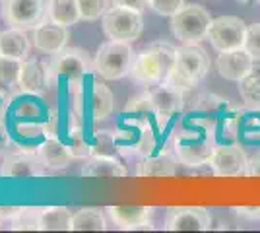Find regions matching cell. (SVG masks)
I'll return each instance as SVG.
<instances>
[{"label": "cell", "instance_id": "9", "mask_svg": "<svg viewBox=\"0 0 260 233\" xmlns=\"http://www.w3.org/2000/svg\"><path fill=\"white\" fill-rule=\"evenodd\" d=\"M47 4L43 0H2V18L10 27L33 29L43 20Z\"/></svg>", "mask_w": 260, "mask_h": 233}, {"label": "cell", "instance_id": "16", "mask_svg": "<svg viewBox=\"0 0 260 233\" xmlns=\"http://www.w3.org/2000/svg\"><path fill=\"white\" fill-rule=\"evenodd\" d=\"M87 99H89L87 105H84L82 113L78 115V117H82V119H86V111H87V117H91L93 122L105 121V119L111 117V113L115 109L113 91H111L103 82H99L98 78H93L91 84H89Z\"/></svg>", "mask_w": 260, "mask_h": 233}, {"label": "cell", "instance_id": "1", "mask_svg": "<svg viewBox=\"0 0 260 233\" xmlns=\"http://www.w3.org/2000/svg\"><path fill=\"white\" fill-rule=\"evenodd\" d=\"M217 146L216 119L210 117H190L173 134V154L179 163L186 167H198L210 163V157Z\"/></svg>", "mask_w": 260, "mask_h": 233}, {"label": "cell", "instance_id": "30", "mask_svg": "<svg viewBox=\"0 0 260 233\" xmlns=\"http://www.w3.org/2000/svg\"><path fill=\"white\" fill-rule=\"evenodd\" d=\"M68 148L74 157H80V159H86L91 155V144L86 140V134H84V128L76 124L70 128L68 132Z\"/></svg>", "mask_w": 260, "mask_h": 233}, {"label": "cell", "instance_id": "27", "mask_svg": "<svg viewBox=\"0 0 260 233\" xmlns=\"http://www.w3.org/2000/svg\"><path fill=\"white\" fill-rule=\"evenodd\" d=\"M237 84L243 103L254 111H260V70H252Z\"/></svg>", "mask_w": 260, "mask_h": 233}, {"label": "cell", "instance_id": "12", "mask_svg": "<svg viewBox=\"0 0 260 233\" xmlns=\"http://www.w3.org/2000/svg\"><path fill=\"white\" fill-rule=\"evenodd\" d=\"M148 93H150L153 113H155L157 121L167 122L171 117H175L177 113L183 111L186 93L181 91V89L173 88L169 82H161V84L150 86V88H148Z\"/></svg>", "mask_w": 260, "mask_h": 233}, {"label": "cell", "instance_id": "38", "mask_svg": "<svg viewBox=\"0 0 260 233\" xmlns=\"http://www.w3.org/2000/svg\"><path fill=\"white\" fill-rule=\"evenodd\" d=\"M237 214L247 220H260V208H237Z\"/></svg>", "mask_w": 260, "mask_h": 233}, {"label": "cell", "instance_id": "10", "mask_svg": "<svg viewBox=\"0 0 260 233\" xmlns=\"http://www.w3.org/2000/svg\"><path fill=\"white\" fill-rule=\"evenodd\" d=\"M212 227V214L202 206L169 208L165 216L167 231H208Z\"/></svg>", "mask_w": 260, "mask_h": 233}, {"label": "cell", "instance_id": "21", "mask_svg": "<svg viewBox=\"0 0 260 233\" xmlns=\"http://www.w3.org/2000/svg\"><path fill=\"white\" fill-rule=\"evenodd\" d=\"M179 159L175 154L163 152L159 155H146L138 163L136 175L138 177H173L177 173Z\"/></svg>", "mask_w": 260, "mask_h": 233}, {"label": "cell", "instance_id": "35", "mask_svg": "<svg viewBox=\"0 0 260 233\" xmlns=\"http://www.w3.org/2000/svg\"><path fill=\"white\" fill-rule=\"evenodd\" d=\"M113 6H122V8L142 12L150 6V0H113Z\"/></svg>", "mask_w": 260, "mask_h": 233}, {"label": "cell", "instance_id": "8", "mask_svg": "<svg viewBox=\"0 0 260 233\" xmlns=\"http://www.w3.org/2000/svg\"><path fill=\"white\" fill-rule=\"evenodd\" d=\"M247 25L237 16H219L208 27V41L217 53L241 49L245 45Z\"/></svg>", "mask_w": 260, "mask_h": 233}, {"label": "cell", "instance_id": "32", "mask_svg": "<svg viewBox=\"0 0 260 233\" xmlns=\"http://www.w3.org/2000/svg\"><path fill=\"white\" fill-rule=\"evenodd\" d=\"M124 113H126V115H132V113H134V115H155L148 89L138 93V95H134V97H130L128 103H126V107H124Z\"/></svg>", "mask_w": 260, "mask_h": 233}, {"label": "cell", "instance_id": "14", "mask_svg": "<svg viewBox=\"0 0 260 233\" xmlns=\"http://www.w3.org/2000/svg\"><path fill=\"white\" fill-rule=\"evenodd\" d=\"M0 175L12 179H31V177H43L45 165L41 157L37 154L29 152H18L10 154L2 159L0 165Z\"/></svg>", "mask_w": 260, "mask_h": 233}, {"label": "cell", "instance_id": "13", "mask_svg": "<svg viewBox=\"0 0 260 233\" xmlns=\"http://www.w3.org/2000/svg\"><path fill=\"white\" fill-rule=\"evenodd\" d=\"M70 39V31L66 25L53 22L51 18L41 20L33 27V47L45 53V55H56L62 49H66V43Z\"/></svg>", "mask_w": 260, "mask_h": 233}, {"label": "cell", "instance_id": "5", "mask_svg": "<svg viewBox=\"0 0 260 233\" xmlns=\"http://www.w3.org/2000/svg\"><path fill=\"white\" fill-rule=\"evenodd\" d=\"M212 16L206 8L198 4H184L181 10L171 18V31L183 45L200 43L208 37V27Z\"/></svg>", "mask_w": 260, "mask_h": 233}, {"label": "cell", "instance_id": "39", "mask_svg": "<svg viewBox=\"0 0 260 233\" xmlns=\"http://www.w3.org/2000/svg\"><path fill=\"white\" fill-rule=\"evenodd\" d=\"M6 146H8V132H6V126H4V122L0 121V152H2Z\"/></svg>", "mask_w": 260, "mask_h": 233}, {"label": "cell", "instance_id": "26", "mask_svg": "<svg viewBox=\"0 0 260 233\" xmlns=\"http://www.w3.org/2000/svg\"><path fill=\"white\" fill-rule=\"evenodd\" d=\"M41 212L43 208L23 206L18 208L16 216L10 220L14 231H41Z\"/></svg>", "mask_w": 260, "mask_h": 233}, {"label": "cell", "instance_id": "40", "mask_svg": "<svg viewBox=\"0 0 260 233\" xmlns=\"http://www.w3.org/2000/svg\"><path fill=\"white\" fill-rule=\"evenodd\" d=\"M239 2H243V4H250V2H256V0H239Z\"/></svg>", "mask_w": 260, "mask_h": 233}, {"label": "cell", "instance_id": "37", "mask_svg": "<svg viewBox=\"0 0 260 233\" xmlns=\"http://www.w3.org/2000/svg\"><path fill=\"white\" fill-rule=\"evenodd\" d=\"M16 212H18V206H0V223L10 222L16 216Z\"/></svg>", "mask_w": 260, "mask_h": 233}, {"label": "cell", "instance_id": "20", "mask_svg": "<svg viewBox=\"0 0 260 233\" xmlns=\"http://www.w3.org/2000/svg\"><path fill=\"white\" fill-rule=\"evenodd\" d=\"M37 155L41 157V161L47 169H54V171H60V169L68 167L70 161L74 159L70 148L54 136L47 138L43 144L37 148Z\"/></svg>", "mask_w": 260, "mask_h": 233}, {"label": "cell", "instance_id": "28", "mask_svg": "<svg viewBox=\"0 0 260 233\" xmlns=\"http://www.w3.org/2000/svg\"><path fill=\"white\" fill-rule=\"evenodd\" d=\"M91 155H107V157H117L119 155V142L117 136L111 130H98L93 136L91 144Z\"/></svg>", "mask_w": 260, "mask_h": 233}, {"label": "cell", "instance_id": "6", "mask_svg": "<svg viewBox=\"0 0 260 233\" xmlns=\"http://www.w3.org/2000/svg\"><path fill=\"white\" fill-rule=\"evenodd\" d=\"M49 72L53 86L58 78L68 80L70 88H76L84 82L87 74L93 72V60H89L86 51L82 49H62L49 60Z\"/></svg>", "mask_w": 260, "mask_h": 233}, {"label": "cell", "instance_id": "15", "mask_svg": "<svg viewBox=\"0 0 260 233\" xmlns=\"http://www.w3.org/2000/svg\"><path fill=\"white\" fill-rule=\"evenodd\" d=\"M216 66L221 78H225L229 82H241L254 70V58L249 55L245 47H241V49L219 53Z\"/></svg>", "mask_w": 260, "mask_h": 233}, {"label": "cell", "instance_id": "25", "mask_svg": "<svg viewBox=\"0 0 260 233\" xmlns=\"http://www.w3.org/2000/svg\"><path fill=\"white\" fill-rule=\"evenodd\" d=\"M72 214L64 206H47L41 212V231H70Z\"/></svg>", "mask_w": 260, "mask_h": 233}, {"label": "cell", "instance_id": "24", "mask_svg": "<svg viewBox=\"0 0 260 233\" xmlns=\"http://www.w3.org/2000/svg\"><path fill=\"white\" fill-rule=\"evenodd\" d=\"M107 222L101 208H80L72 214V231H105Z\"/></svg>", "mask_w": 260, "mask_h": 233}, {"label": "cell", "instance_id": "34", "mask_svg": "<svg viewBox=\"0 0 260 233\" xmlns=\"http://www.w3.org/2000/svg\"><path fill=\"white\" fill-rule=\"evenodd\" d=\"M186 4V0H150V8L159 16L173 18L177 12Z\"/></svg>", "mask_w": 260, "mask_h": 233}, {"label": "cell", "instance_id": "18", "mask_svg": "<svg viewBox=\"0 0 260 233\" xmlns=\"http://www.w3.org/2000/svg\"><path fill=\"white\" fill-rule=\"evenodd\" d=\"M18 86L25 93H37L43 95L47 89L53 88V80L49 72V62L43 60H22L20 70V82Z\"/></svg>", "mask_w": 260, "mask_h": 233}, {"label": "cell", "instance_id": "3", "mask_svg": "<svg viewBox=\"0 0 260 233\" xmlns=\"http://www.w3.org/2000/svg\"><path fill=\"white\" fill-rule=\"evenodd\" d=\"M210 72V56L198 43L183 45L177 49V58L167 82L184 93L192 89Z\"/></svg>", "mask_w": 260, "mask_h": 233}, {"label": "cell", "instance_id": "29", "mask_svg": "<svg viewBox=\"0 0 260 233\" xmlns=\"http://www.w3.org/2000/svg\"><path fill=\"white\" fill-rule=\"evenodd\" d=\"M20 70H22V60L12 58V56L0 55V86L4 88H14L20 82Z\"/></svg>", "mask_w": 260, "mask_h": 233}, {"label": "cell", "instance_id": "33", "mask_svg": "<svg viewBox=\"0 0 260 233\" xmlns=\"http://www.w3.org/2000/svg\"><path fill=\"white\" fill-rule=\"evenodd\" d=\"M247 51H249V55L260 62V22L252 23L247 27V35H245V45H243Z\"/></svg>", "mask_w": 260, "mask_h": 233}, {"label": "cell", "instance_id": "4", "mask_svg": "<svg viewBox=\"0 0 260 233\" xmlns=\"http://www.w3.org/2000/svg\"><path fill=\"white\" fill-rule=\"evenodd\" d=\"M134 58L136 53L132 51L128 41L109 39L99 45L93 58V72L103 80H120L130 74Z\"/></svg>", "mask_w": 260, "mask_h": 233}, {"label": "cell", "instance_id": "31", "mask_svg": "<svg viewBox=\"0 0 260 233\" xmlns=\"http://www.w3.org/2000/svg\"><path fill=\"white\" fill-rule=\"evenodd\" d=\"M78 8L84 22H95L105 16V12L109 10V2L107 0H78Z\"/></svg>", "mask_w": 260, "mask_h": 233}, {"label": "cell", "instance_id": "17", "mask_svg": "<svg viewBox=\"0 0 260 233\" xmlns=\"http://www.w3.org/2000/svg\"><path fill=\"white\" fill-rule=\"evenodd\" d=\"M152 206H107L111 222L120 229H152Z\"/></svg>", "mask_w": 260, "mask_h": 233}, {"label": "cell", "instance_id": "11", "mask_svg": "<svg viewBox=\"0 0 260 233\" xmlns=\"http://www.w3.org/2000/svg\"><path fill=\"white\" fill-rule=\"evenodd\" d=\"M249 157L239 144H217L210 157L216 177H241L247 173Z\"/></svg>", "mask_w": 260, "mask_h": 233}, {"label": "cell", "instance_id": "22", "mask_svg": "<svg viewBox=\"0 0 260 233\" xmlns=\"http://www.w3.org/2000/svg\"><path fill=\"white\" fill-rule=\"evenodd\" d=\"M29 49H31V43H29V37L25 35L23 29L8 27L0 34V55L25 60L29 55Z\"/></svg>", "mask_w": 260, "mask_h": 233}, {"label": "cell", "instance_id": "23", "mask_svg": "<svg viewBox=\"0 0 260 233\" xmlns=\"http://www.w3.org/2000/svg\"><path fill=\"white\" fill-rule=\"evenodd\" d=\"M47 18H51L53 22L66 25V27L78 23L82 20L80 8H78V0H49Z\"/></svg>", "mask_w": 260, "mask_h": 233}, {"label": "cell", "instance_id": "7", "mask_svg": "<svg viewBox=\"0 0 260 233\" xmlns=\"http://www.w3.org/2000/svg\"><path fill=\"white\" fill-rule=\"evenodd\" d=\"M101 27H103V34L107 35V39L132 43L142 35L144 18H142V12L138 10L113 6L101 18Z\"/></svg>", "mask_w": 260, "mask_h": 233}, {"label": "cell", "instance_id": "2", "mask_svg": "<svg viewBox=\"0 0 260 233\" xmlns=\"http://www.w3.org/2000/svg\"><path fill=\"white\" fill-rule=\"evenodd\" d=\"M177 58V49L167 41H155L140 51L130 68V78L138 86H155L167 82Z\"/></svg>", "mask_w": 260, "mask_h": 233}, {"label": "cell", "instance_id": "36", "mask_svg": "<svg viewBox=\"0 0 260 233\" xmlns=\"http://www.w3.org/2000/svg\"><path fill=\"white\" fill-rule=\"evenodd\" d=\"M247 177H260V154L249 157V163H247Z\"/></svg>", "mask_w": 260, "mask_h": 233}, {"label": "cell", "instance_id": "19", "mask_svg": "<svg viewBox=\"0 0 260 233\" xmlns=\"http://www.w3.org/2000/svg\"><path fill=\"white\" fill-rule=\"evenodd\" d=\"M82 177L87 179H120L126 177L128 171L119 161V157H107V155H89L82 167Z\"/></svg>", "mask_w": 260, "mask_h": 233}]
</instances>
